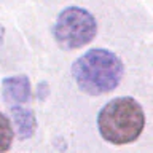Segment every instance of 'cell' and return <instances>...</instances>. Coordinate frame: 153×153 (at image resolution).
<instances>
[{"label": "cell", "mask_w": 153, "mask_h": 153, "mask_svg": "<svg viewBox=\"0 0 153 153\" xmlns=\"http://www.w3.org/2000/svg\"><path fill=\"white\" fill-rule=\"evenodd\" d=\"M124 64L113 51L93 48L72 64V76L80 91L89 96L112 93L121 83Z\"/></svg>", "instance_id": "obj_1"}, {"label": "cell", "mask_w": 153, "mask_h": 153, "mask_svg": "<svg viewBox=\"0 0 153 153\" xmlns=\"http://www.w3.org/2000/svg\"><path fill=\"white\" fill-rule=\"evenodd\" d=\"M145 128V113L134 97L121 96L108 100L97 113V131L112 145L136 142Z\"/></svg>", "instance_id": "obj_2"}, {"label": "cell", "mask_w": 153, "mask_h": 153, "mask_svg": "<svg viewBox=\"0 0 153 153\" xmlns=\"http://www.w3.org/2000/svg\"><path fill=\"white\" fill-rule=\"evenodd\" d=\"M97 35L94 14L81 7H67L57 14L53 24V37L62 50L74 51L85 48Z\"/></svg>", "instance_id": "obj_3"}, {"label": "cell", "mask_w": 153, "mask_h": 153, "mask_svg": "<svg viewBox=\"0 0 153 153\" xmlns=\"http://www.w3.org/2000/svg\"><path fill=\"white\" fill-rule=\"evenodd\" d=\"M2 96L5 102L13 104V107L26 104L32 97L30 81L26 75L7 76V78L2 80Z\"/></svg>", "instance_id": "obj_4"}, {"label": "cell", "mask_w": 153, "mask_h": 153, "mask_svg": "<svg viewBox=\"0 0 153 153\" xmlns=\"http://www.w3.org/2000/svg\"><path fill=\"white\" fill-rule=\"evenodd\" d=\"M11 117H13V123H14V128H16L18 137L21 140L30 139L35 134L37 118L32 110L22 107V105H14V107H11Z\"/></svg>", "instance_id": "obj_5"}, {"label": "cell", "mask_w": 153, "mask_h": 153, "mask_svg": "<svg viewBox=\"0 0 153 153\" xmlns=\"http://www.w3.org/2000/svg\"><path fill=\"white\" fill-rule=\"evenodd\" d=\"M13 139H14L13 124L7 115L0 112V153H5L11 148Z\"/></svg>", "instance_id": "obj_6"}]
</instances>
